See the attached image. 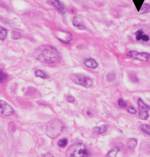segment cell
<instances>
[{
  "mask_svg": "<svg viewBox=\"0 0 150 157\" xmlns=\"http://www.w3.org/2000/svg\"><path fill=\"white\" fill-rule=\"evenodd\" d=\"M35 57L39 61L48 63L58 62L60 59V53L55 48L45 44L40 47L34 53Z\"/></svg>",
  "mask_w": 150,
  "mask_h": 157,
  "instance_id": "6da1fadb",
  "label": "cell"
},
{
  "mask_svg": "<svg viewBox=\"0 0 150 157\" xmlns=\"http://www.w3.org/2000/svg\"><path fill=\"white\" fill-rule=\"evenodd\" d=\"M63 125L61 121L58 119H54L47 124L46 132L49 137L54 138L59 135L61 133Z\"/></svg>",
  "mask_w": 150,
  "mask_h": 157,
  "instance_id": "7a4b0ae2",
  "label": "cell"
},
{
  "mask_svg": "<svg viewBox=\"0 0 150 157\" xmlns=\"http://www.w3.org/2000/svg\"><path fill=\"white\" fill-rule=\"evenodd\" d=\"M149 12H150V5L148 3L143 4L140 9V11H139V12H140V14H145Z\"/></svg>",
  "mask_w": 150,
  "mask_h": 157,
  "instance_id": "4fadbf2b",
  "label": "cell"
},
{
  "mask_svg": "<svg viewBox=\"0 0 150 157\" xmlns=\"http://www.w3.org/2000/svg\"><path fill=\"white\" fill-rule=\"evenodd\" d=\"M137 144V140L135 138H131L128 141L127 143V146L130 149L132 150L134 149Z\"/></svg>",
  "mask_w": 150,
  "mask_h": 157,
  "instance_id": "5bb4252c",
  "label": "cell"
},
{
  "mask_svg": "<svg viewBox=\"0 0 150 157\" xmlns=\"http://www.w3.org/2000/svg\"><path fill=\"white\" fill-rule=\"evenodd\" d=\"M72 22L73 25L75 27L77 28L78 29H79L80 30H84L86 29V26H84L83 21L81 20V18L79 16H78V15L74 16L72 18Z\"/></svg>",
  "mask_w": 150,
  "mask_h": 157,
  "instance_id": "30bf717a",
  "label": "cell"
},
{
  "mask_svg": "<svg viewBox=\"0 0 150 157\" xmlns=\"http://www.w3.org/2000/svg\"><path fill=\"white\" fill-rule=\"evenodd\" d=\"M66 99L69 102H73L75 101V98L72 96H68Z\"/></svg>",
  "mask_w": 150,
  "mask_h": 157,
  "instance_id": "484cf974",
  "label": "cell"
},
{
  "mask_svg": "<svg viewBox=\"0 0 150 157\" xmlns=\"http://www.w3.org/2000/svg\"><path fill=\"white\" fill-rule=\"evenodd\" d=\"M127 56L132 59L143 62H147L150 58V54L146 53H140L136 51H130L127 53Z\"/></svg>",
  "mask_w": 150,
  "mask_h": 157,
  "instance_id": "8992f818",
  "label": "cell"
},
{
  "mask_svg": "<svg viewBox=\"0 0 150 157\" xmlns=\"http://www.w3.org/2000/svg\"><path fill=\"white\" fill-rule=\"evenodd\" d=\"M68 143V140L66 138H63L58 141V145L60 147H65L67 146Z\"/></svg>",
  "mask_w": 150,
  "mask_h": 157,
  "instance_id": "d6986e66",
  "label": "cell"
},
{
  "mask_svg": "<svg viewBox=\"0 0 150 157\" xmlns=\"http://www.w3.org/2000/svg\"><path fill=\"white\" fill-rule=\"evenodd\" d=\"M13 108L7 102L0 100V112L3 116H9L13 113Z\"/></svg>",
  "mask_w": 150,
  "mask_h": 157,
  "instance_id": "ba28073f",
  "label": "cell"
},
{
  "mask_svg": "<svg viewBox=\"0 0 150 157\" xmlns=\"http://www.w3.org/2000/svg\"><path fill=\"white\" fill-rule=\"evenodd\" d=\"M87 115L88 116H90V117H92V116H93V114L91 113V112L90 111H87Z\"/></svg>",
  "mask_w": 150,
  "mask_h": 157,
  "instance_id": "83f0119b",
  "label": "cell"
},
{
  "mask_svg": "<svg viewBox=\"0 0 150 157\" xmlns=\"http://www.w3.org/2000/svg\"><path fill=\"white\" fill-rule=\"evenodd\" d=\"M21 37V34L17 31L11 32V38L13 40H18Z\"/></svg>",
  "mask_w": 150,
  "mask_h": 157,
  "instance_id": "44dd1931",
  "label": "cell"
},
{
  "mask_svg": "<svg viewBox=\"0 0 150 157\" xmlns=\"http://www.w3.org/2000/svg\"><path fill=\"white\" fill-rule=\"evenodd\" d=\"M134 35H135V37H136V39L137 41H142L143 42H147L150 39L148 35L145 34L142 29L137 30L135 32Z\"/></svg>",
  "mask_w": 150,
  "mask_h": 157,
  "instance_id": "9c48e42d",
  "label": "cell"
},
{
  "mask_svg": "<svg viewBox=\"0 0 150 157\" xmlns=\"http://www.w3.org/2000/svg\"><path fill=\"white\" fill-rule=\"evenodd\" d=\"M119 149H118L117 147H114L113 148H112L109 152L108 153L106 154V156L108 157H115L116 156L117 153L119 152Z\"/></svg>",
  "mask_w": 150,
  "mask_h": 157,
  "instance_id": "2e32d148",
  "label": "cell"
},
{
  "mask_svg": "<svg viewBox=\"0 0 150 157\" xmlns=\"http://www.w3.org/2000/svg\"><path fill=\"white\" fill-rule=\"evenodd\" d=\"M108 130V127L106 125H102L101 126L96 127L93 128V131L97 134H101L105 133Z\"/></svg>",
  "mask_w": 150,
  "mask_h": 157,
  "instance_id": "7c38bea8",
  "label": "cell"
},
{
  "mask_svg": "<svg viewBox=\"0 0 150 157\" xmlns=\"http://www.w3.org/2000/svg\"><path fill=\"white\" fill-rule=\"evenodd\" d=\"M128 111L131 114H136L137 113V110L133 107H129L128 108Z\"/></svg>",
  "mask_w": 150,
  "mask_h": 157,
  "instance_id": "d4e9b609",
  "label": "cell"
},
{
  "mask_svg": "<svg viewBox=\"0 0 150 157\" xmlns=\"http://www.w3.org/2000/svg\"><path fill=\"white\" fill-rule=\"evenodd\" d=\"M118 105L122 108H126L127 107V104L125 101H123L121 98H120L118 100Z\"/></svg>",
  "mask_w": 150,
  "mask_h": 157,
  "instance_id": "cb8c5ba5",
  "label": "cell"
},
{
  "mask_svg": "<svg viewBox=\"0 0 150 157\" xmlns=\"http://www.w3.org/2000/svg\"><path fill=\"white\" fill-rule=\"evenodd\" d=\"M133 1L136 6V8L137 11L139 12L140 11V9L142 5L143 4L144 0H133Z\"/></svg>",
  "mask_w": 150,
  "mask_h": 157,
  "instance_id": "ffe728a7",
  "label": "cell"
},
{
  "mask_svg": "<svg viewBox=\"0 0 150 157\" xmlns=\"http://www.w3.org/2000/svg\"><path fill=\"white\" fill-rule=\"evenodd\" d=\"M138 106L140 118L142 120H146L149 118L148 111L150 110V106L146 104L140 98L138 99Z\"/></svg>",
  "mask_w": 150,
  "mask_h": 157,
  "instance_id": "5b68a950",
  "label": "cell"
},
{
  "mask_svg": "<svg viewBox=\"0 0 150 157\" xmlns=\"http://www.w3.org/2000/svg\"><path fill=\"white\" fill-rule=\"evenodd\" d=\"M43 156H53V155H52L51 153L48 152V153H47L46 154H44L43 155Z\"/></svg>",
  "mask_w": 150,
  "mask_h": 157,
  "instance_id": "4316f807",
  "label": "cell"
},
{
  "mask_svg": "<svg viewBox=\"0 0 150 157\" xmlns=\"http://www.w3.org/2000/svg\"><path fill=\"white\" fill-rule=\"evenodd\" d=\"M35 74L36 77H39L42 79H48V76L43 71L40 70H37L35 73Z\"/></svg>",
  "mask_w": 150,
  "mask_h": 157,
  "instance_id": "ac0fdd59",
  "label": "cell"
},
{
  "mask_svg": "<svg viewBox=\"0 0 150 157\" xmlns=\"http://www.w3.org/2000/svg\"><path fill=\"white\" fill-rule=\"evenodd\" d=\"M7 35V30L4 27L0 26V40L4 41Z\"/></svg>",
  "mask_w": 150,
  "mask_h": 157,
  "instance_id": "9a60e30c",
  "label": "cell"
},
{
  "mask_svg": "<svg viewBox=\"0 0 150 157\" xmlns=\"http://www.w3.org/2000/svg\"><path fill=\"white\" fill-rule=\"evenodd\" d=\"M47 3L54 8L59 13L64 15L66 12V9L60 0H47Z\"/></svg>",
  "mask_w": 150,
  "mask_h": 157,
  "instance_id": "52a82bcc",
  "label": "cell"
},
{
  "mask_svg": "<svg viewBox=\"0 0 150 157\" xmlns=\"http://www.w3.org/2000/svg\"><path fill=\"white\" fill-rule=\"evenodd\" d=\"M140 130L144 133L148 134L150 136V125H146V124H143L141 125L139 127Z\"/></svg>",
  "mask_w": 150,
  "mask_h": 157,
  "instance_id": "e0dca14e",
  "label": "cell"
},
{
  "mask_svg": "<svg viewBox=\"0 0 150 157\" xmlns=\"http://www.w3.org/2000/svg\"><path fill=\"white\" fill-rule=\"evenodd\" d=\"M106 79L108 82H113L116 79V74L113 73H111L107 75Z\"/></svg>",
  "mask_w": 150,
  "mask_h": 157,
  "instance_id": "603a6c76",
  "label": "cell"
},
{
  "mask_svg": "<svg viewBox=\"0 0 150 157\" xmlns=\"http://www.w3.org/2000/svg\"><path fill=\"white\" fill-rule=\"evenodd\" d=\"M69 78L74 83L81 85L85 88H89L93 86V80L87 76L81 74H71Z\"/></svg>",
  "mask_w": 150,
  "mask_h": 157,
  "instance_id": "3957f363",
  "label": "cell"
},
{
  "mask_svg": "<svg viewBox=\"0 0 150 157\" xmlns=\"http://www.w3.org/2000/svg\"><path fill=\"white\" fill-rule=\"evenodd\" d=\"M83 62L86 66L91 69H96L99 66L98 63L93 58L85 59L83 60Z\"/></svg>",
  "mask_w": 150,
  "mask_h": 157,
  "instance_id": "8fae6325",
  "label": "cell"
},
{
  "mask_svg": "<svg viewBox=\"0 0 150 157\" xmlns=\"http://www.w3.org/2000/svg\"><path fill=\"white\" fill-rule=\"evenodd\" d=\"M90 155L88 150L81 143L75 144L72 152L69 154V156L72 157H88Z\"/></svg>",
  "mask_w": 150,
  "mask_h": 157,
  "instance_id": "277c9868",
  "label": "cell"
},
{
  "mask_svg": "<svg viewBox=\"0 0 150 157\" xmlns=\"http://www.w3.org/2000/svg\"><path fill=\"white\" fill-rule=\"evenodd\" d=\"M7 78V74L3 71L1 69H0V83H3Z\"/></svg>",
  "mask_w": 150,
  "mask_h": 157,
  "instance_id": "7402d4cb",
  "label": "cell"
}]
</instances>
